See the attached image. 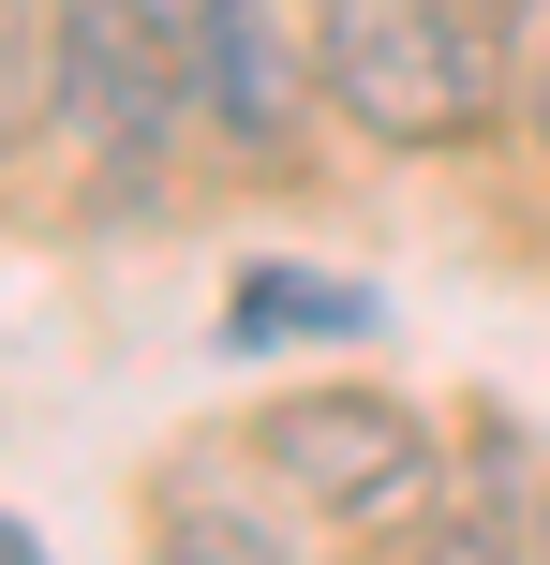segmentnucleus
<instances>
[{
  "instance_id": "obj_1",
  "label": "nucleus",
  "mask_w": 550,
  "mask_h": 565,
  "mask_svg": "<svg viewBox=\"0 0 550 565\" xmlns=\"http://www.w3.org/2000/svg\"><path fill=\"white\" fill-rule=\"evenodd\" d=\"M313 89L343 135L432 164V149H492L536 75L506 0H313Z\"/></svg>"
},
{
  "instance_id": "obj_2",
  "label": "nucleus",
  "mask_w": 550,
  "mask_h": 565,
  "mask_svg": "<svg viewBox=\"0 0 550 565\" xmlns=\"http://www.w3.org/2000/svg\"><path fill=\"white\" fill-rule=\"evenodd\" d=\"M254 461L268 491H298L313 521H343V536H402L417 507H432V417H417L402 387H283L254 417Z\"/></svg>"
},
{
  "instance_id": "obj_3",
  "label": "nucleus",
  "mask_w": 550,
  "mask_h": 565,
  "mask_svg": "<svg viewBox=\"0 0 550 565\" xmlns=\"http://www.w3.org/2000/svg\"><path fill=\"white\" fill-rule=\"evenodd\" d=\"M45 60H60V135L105 149V194L164 209L149 149L179 135V105H194V60H179L134 0H45Z\"/></svg>"
},
{
  "instance_id": "obj_4",
  "label": "nucleus",
  "mask_w": 550,
  "mask_h": 565,
  "mask_svg": "<svg viewBox=\"0 0 550 565\" xmlns=\"http://www.w3.org/2000/svg\"><path fill=\"white\" fill-rule=\"evenodd\" d=\"M313 105H327V89H313V45H283L268 0H224L208 45H194V119H208L224 149H268V164H283Z\"/></svg>"
},
{
  "instance_id": "obj_5",
  "label": "nucleus",
  "mask_w": 550,
  "mask_h": 565,
  "mask_svg": "<svg viewBox=\"0 0 550 565\" xmlns=\"http://www.w3.org/2000/svg\"><path fill=\"white\" fill-rule=\"evenodd\" d=\"M373 282H343V268H238V298H224V342H373Z\"/></svg>"
},
{
  "instance_id": "obj_6",
  "label": "nucleus",
  "mask_w": 550,
  "mask_h": 565,
  "mask_svg": "<svg viewBox=\"0 0 550 565\" xmlns=\"http://www.w3.org/2000/svg\"><path fill=\"white\" fill-rule=\"evenodd\" d=\"M60 119V60H45V15L30 0H0V149L15 135H45Z\"/></svg>"
},
{
  "instance_id": "obj_7",
  "label": "nucleus",
  "mask_w": 550,
  "mask_h": 565,
  "mask_svg": "<svg viewBox=\"0 0 550 565\" xmlns=\"http://www.w3.org/2000/svg\"><path fill=\"white\" fill-rule=\"evenodd\" d=\"M164 551L179 565H254V551H283L254 507H208V491H164Z\"/></svg>"
},
{
  "instance_id": "obj_8",
  "label": "nucleus",
  "mask_w": 550,
  "mask_h": 565,
  "mask_svg": "<svg viewBox=\"0 0 550 565\" xmlns=\"http://www.w3.org/2000/svg\"><path fill=\"white\" fill-rule=\"evenodd\" d=\"M521 551H536V565H550V477H536V491H521Z\"/></svg>"
},
{
  "instance_id": "obj_9",
  "label": "nucleus",
  "mask_w": 550,
  "mask_h": 565,
  "mask_svg": "<svg viewBox=\"0 0 550 565\" xmlns=\"http://www.w3.org/2000/svg\"><path fill=\"white\" fill-rule=\"evenodd\" d=\"M0 551H30V521H0Z\"/></svg>"
},
{
  "instance_id": "obj_10",
  "label": "nucleus",
  "mask_w": 550,
  "mask_h": 565,
  "mask_svg": "<svg viewBox=\"0 0 550 565\" xmlns=\"http://www.w3.org/2000/svg\"><path fill=\"white\" fill-rule=\"evenodd\" d=\"M506 15H550V0H506Z\"/></svg>"
}]
</instances>
